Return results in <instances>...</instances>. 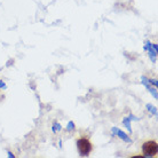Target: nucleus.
I'll use <instances>...</instances> for the list:
<instances>
[{
    "label": "nucleus",
    "instance_id": "f03ea898",
    "mask_svg": "<svg viewBox=\"0 0 158 158\" xmlns=\"http://www.w3.org/2000/svg\"><path fill=\"white\" fill-rule=\"evenodd\" d=\"M143 157H156L158 152V143L156 140H146L141 144Z\"/></svg>",
    "mask_w": 158,
    "mask_h": 158
},
{
    "label": "nucleus",
    "instance_id": "f257e3e1",
    "mask_svg": "<svg viewBox=\"0 0 158 158\" xmlns=\"http://www.w3.org/2000/svg\"><path fill=\"white\" fill-rule=\"evenodd\" d=\"M77 149H78L80 156H84L86 157L88 155H91L93 152V149H94V146H93V142L92 140L87 135H81L77 139Z\"/></svg>",
    "mask_w": 158,
    "mask_h": 158
}]
</instances>
